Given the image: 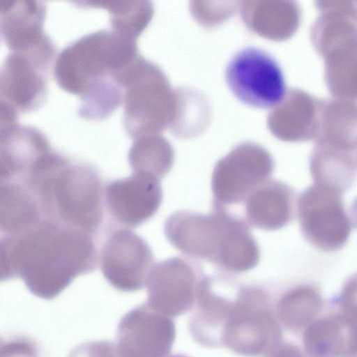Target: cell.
<instances>
[{"label":"cell","instance_id":"1","mask_svg":"<svg viewBox=\"0 0 357 357\" xmlns=\"http://www.w3.org/2000/svg\"><path fill=\"white\" fill-rule=\"evenodd\" d=\"M97 263L93 235L50 219L1 238V280L20 277L40 297L55 296L74 278L95 269Z\"/></svg>","mask_w":357,"mask_h":357},{"label":"cell","instance_id":"2","mask_svg":"<svg viewBox=\"0 0 357 357\" xmlns=\"http://www.w3.org/2000/svg\"><path fill=\"white\" fill-rule=\"evenodd\" d=\"M47 219L93 236L103 218L104 188L97 171L55 151L27 179Z\"/></svg>","mask_w":357,"mask_h":357},{"label":"cell","instance_id":"3","mask_svg":"<svg viewBox=\"0 0 357 357\" xmlns=\"http://www.w3.org/2000/svg\"><path fill=\"white\" fill-rule=\"evenodd\" d=\"M139 56L136 40L113 30L86 34L66 46L53 66L58 85L81 102L120 95L117 73Z\"/></svg>","mask_w":357,"mask_h":357},{"label":"cell","instance_id":"4","mask_svg":"<svg viewBox=\"0 0 357 357\" xmlns=\"http://www.w3.org/2000/svg\"><path fill=\"white\" fill-rule=\"evenodd\" d=\"M282 332L268 294L256 287L237 289L227 311L220 348L245 357H266L282 344Z\"/></svg>","mask_w":357,"mask_h":357},{"label":"cell","instance_id":"5","mask_svg":"<svg viewBox=\"0 0 357 357\" xmlns=\"http://www.w3.org/2000/svg\"><path fill=\"white\" fill-rule=\"evenodd\" d=\"M123 91V123L133 140L154 135L163 123V87L160 70L138 56L117 75Z\"/></svg>","mask_w":357,"mask_h":357},{"label":"cell","instance_id":"6","mask_svg":"<svg viewBox=\"0 0 357 357\" xmlns=\"http://www.w3.org/2000/svg\"><path fill=\"white\" fill-rule=\"evenodd\" d=\"M225 81L237 99L259 109L276 106L286 93L280 66L269 54L257 47L245 48L231 59Z\"/></svg>","mask_w":357,"mask_h":357},{"label":"cell","instance_id":"7","mask_svg":"<svg viewBox=\"0 0 357 357\" xmlns=\"http://www.w3.org/2000/svg\"><path fill=\"white\" fill-rule=\"evenodd\" d=\"M297 211L301 232L315 248L335 252L347 243L352 225L340 193L314 183L300 195Z\"/></svg>","mask_w":357,"mask_h":357},{"label":"cell","instance_id":"8","mask_svg":"<svg viewBox=\"0 0 357 357\" xmlns=\"http://www.w3.org/2000/svg\"><path fill=\"white\" fill-rule=\"evenodd\" d=\"M274 162L264 149L254 144L237 146L216 164L211 178L213 208L244 202L262 183L269 180Z\"/></svg>","mask_w":357,"mask_h":357},{"label":"cell","instance_id":"9","mask_svg":"<svg viewBox=\"0 0 357 357\" xmlns=\"http://www.w3.org/2000/svg\"><path fill=\"white\" fill-rule=\"evenodd\" d=\"M54 56L38 52H10L0 73L3 101L18 112L38 109L47 93V74Z\"/></svg>","mask_w":357,"mask_h":357},{"label":"cell","instance_id":"10","mask_svg":"<svg viewBox=\"0 0 357 357\" xmlns=\"http://www.w3.org/2000/svg\"><path fill=\"white\" fill-rule=\"evenodd\" d=\"M154 257L147 243L128 229L114 231L104 243L100 265L105 279L115 288L126 291L146 284L154 266Z\"/></svg>","mask_w":357,"mask_h":357},{"label":"cell","instance_id":"11","mask_svg":"<svg viewBox=\"0 0 357 357\" xmlns=\"http://www.w3.org/2000/svg\"><path fill=\"white\" fill-rule=\"evenodd\" d=\"M203 277L192 264L180 257L154 264L146 284L147 305L170 317L184 314L195 305Z\"/></svg>","mask_w":357,"mask_h":357},{"label":"cell","instance_id":"12","mask_svg":"<svg viewBox=\"0 0 357 357\" xmlns=\"http://www.w3.org/2000/svg\"><path fill=\"white\" fill-rule=\"evenodd\" d=\"M227 213L225 209L214 208L210 214L177 211L167 219L165 234L181 252L213 264L223 240Z\"/></svg>","mask_w":357,"mask_h":357},{"label":"cell","instance_id":"13","mask_svg":"<svg viewBox=\"0 0 357 357\" xmlns=\"http://www.w3.org/2000/svg\"><path fill=\"white\" fill-rule=\"evenodd\" d=\"M104 199L112 218L132 228L155 214L162 200V190L158 179L132 173L109 182L104 188Z\"/></svg>","mask_w":357,"mask_h":357},{"label":"cell","instance_id":"14","mask_svg":"<svg viewBox=\"0 0 357 357\" xmlns=\"http://www.w3.org/2000/svg\"><path fill=\"white\" fill-rule=\"evenodd\" d=\"M46 8L39 1H0V30L10 52L33 50L51 40L43 31Z\"/></svg>","mask_w":357,"mask_h":357},{"label":"cell","instance_id":"15","mask_svg":"<svg viewBox=\"0 0 357 357\" xmlns=\"http://www.w3.org/2000/svg\"><path fill=\"white\" fill-rule=\"evenodd\" d=\"M50 149L45 135L34 127L16 123L0 130L1 183L24 179Z\"/></svg>","mask_w":357,"mask_h":357},{"label":"cell","instance_id":"16","mask_svg":"<svg viewBox=\"0 0 357 357\" xmlns=\"http://www.w3.org/2000/svg\"><path fill=\"white\" fill-rule=\"evenodd\" d=\"M294 198V192L289 185L269 179L244 202L245 222L263 230L281 229L292 218Z\"/></svg>","mask_w":357,"mask_h":357},{"label":"cell","instance_id":"17","mask_svg":"<svg viewBox=\"0 0 357 357\" xmlns=\"http://www.w3.org/2000/svg\"><path fill=\"white\" fill-rule=\"evenodd\" d=\"M303 344L308 357H352L354 330L340 312L319 317L304 330Z\"/></svg>","mask_w":357,"mask_h":357},{"label":"cell","instance_id":"18","mask_svg":"<svg viewBox=\"0 0 357 357\" xmlns=\"http://www.w3.org/2000/svg\"><path fill=\"white\" fill-rule=\"evenodd\" d=\"M46 218L32 190L24 183H1L0 228L3 236L20 234Z\"/></svg>","mask_w":357,"mask_h":357},{"label":"cell","instance_id":"19","mask_svg":"<svg viewBox=\"0 0 357 357\" xmlns=\"http://www.w3.org/2000/svg\"><path fill=\"white\" fill-rule=\"evenodd\" d=\"M260 251L248 224L228 213L221 248L214 262L232 273L248 271L259 263Z\"/></svg>","mask_w":357,"mask_h":357},{"label":"cell","instance_id":"20","mask_svg":"<svg viewBox=\"0 0 357 357\" xmlns=\"http://www.w3.org/2000/svg\"><path fill=\"white\" fill-rule=\"evenodd\" d=\"M314 183L341 195L351 188L357 175V164L349 151L326 143L314 150L310 162Z\"/></svg>","mask_w":357,"mask_h":357},{"label":"cell","instance_id":"21","mask_svg":"<svg viewBox=\"0 0 357 357\" xmlns=\"http://www.w3.org/2000/svg\"><path fill=\"white\" fill-rule=\"evenodd\" d=\"M323 307V298L318 288L310 284H301L281 296L276 315L284 327L298 331L317 319Z\"/></svg>","mask_w":357,"mask_h":357},{"label":"cell","instance_id":"22","mask_svg":"<svg viewBox=\"0 0 357 357\" xmlns=\"http://www.w3.org/2000/svg\"><path fill=\"white\" fill-rule=\"evenodd\" d=\"M128 162L133 173L160 180L173 165L174 151L161 138L154 135L142 137L134 139L129 150Z\"/></svg>","mask_w":357,"mask_h":357},{"label":"cell","instance_id":"23","mask_svg":"<svg viewBox=\"0 0 357 357\" xmlns=\"http://www.w3.org/2000/svg\"><path fill=\"white\" fill-rule=\"evenodd\" d=\"M83 8H100L110 13L112 30L137 40L149 24L152 8L148 2L139 1H79Z\"/></svg>","mask_w":357,"mask_h":357},{"label":"cell","instance_id":"24","mask_svg":"<svg viewBox=\"0 0 357 357\" xmlns=\"http://www.w3.org/2000/svg\"><path fill=\"white\" fill-rule=\"evenodd\" d=\"M349 215L351 225L357 229V197L353 200L350 206Z\"/></svg>","mask_w":357,"mask_h":357},{"label":"cell","instance_id":"25","mask_svg":"<svg viewBox=\"0 0 357 357\" xmlns=\"http://www.w3.org/2000/svg\"><path fill=\"white\" fill-rule=\"evenodd\" d=\"M348 320L350 321L354 328L356 336V347L354 354L352 357H357V313L353 317L349 318Z\"/></svg>","mask_w":357,"mask_h":357}]
</instances>
